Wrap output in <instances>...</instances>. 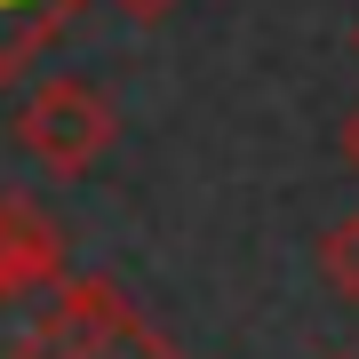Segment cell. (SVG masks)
I'll return each instance as SVG.
<instances>
[{"label":"cell","instance_id":"1","mask_svg":"<svg viewBox=\"0 0 359 359\" xmlns=\"http://www.w3.org/2000/svg\"><path fill=\"white\" fill-rule=\"evenodd\" d=\"M120 304L128 295L96 271H56V280L8 287L0 295V359H72Z\"/></svg>","mask_w":359,"mask_h":359},{"label":"cell","instance_id":"7","mask_svg":"<svg viewBox=\"0 0 359 359\" xmlns=\"http://www.w3.org/2000/svg\"><path fill=\"white\" fill-rule=\"evenodd\" d=\"M112 8H128V16H136V25H160V16H168V8H176V0H112Z\"/></svg>","mask_w":359,"mask_h":359},{"label":"cell","instance_id":"2","mask_svg":"<svg viewBox=\"0 0 359 359\" xmlns=\"http://www.w3.org/2000/svg\"><path fill=\"white\" fill-rule=\"evenodd\" d=\"M112 136H120V112H112L104 88H88V80H40V88L16 104V144H25L40 168H56V176H88V168L112 152Z\"/></svg>","mask_w":359,"mask_h":359},{"label":"cell","instance_id":"9","mask_svg":"<svg viewBox=\"0 0 359 359\" xmlns=\"http://www.w3.org/2000/svg\"><path fill=\"white\" fill-rule=\"evenodd\" d=\"M335 359H359V351H335Z\"/></svg>","mask_w":359,"mask_h":359},{"label":"cell","instance_id":"5","mask_svg":"<svg viewBox=\"0 0 359 359\" xmlns=\"http://www.w3.org/2000/svg\"><path fill=\"white\" fill-rule=\"evenodd\" d=\"M72 359H192V351H176V344H168V335L144 320L136 304H120V311H112V320H104Z\"/></svg>","mask_w":359,"mask_h":359},{"label":"cell","instance_id":"4","mask_svg":"<svg viewBox=\"0 0 359 359\" xmlns=\"http://www.w3.org/2000/svg\"><path fill=\"white\" fill-rule=\"evenodd\" d=\"M80 16V0H0V88L32 72V56L48 48Z\"/></svg>","mask_w":359,"mask_h":359},{"label":"cell","instance_id":"3","mask_svg":"<svg viewBox=\"0 0 359 359\" xmlns=\"http://www.w3.org/2000/svg\"><path fill=\"white\" fill-rule=\"evenodd\" d=\"M56 271H65V231L32 200H0V295L32 287V280H56Z\"/></svg>","mask_w":359,"mask_h":359},{"label":"cell","instance_id":"6","mask_svg":"<svg viewBox=\"0 0 359 359\" xmlns=\"http://www.w3.org/2000/svg\"><path fill=\"white\" fill-rule=\"evenodd\" d=\"M320 271L335 280V295H351V304H359V216H344V224L320 240Z\"/></svg>","mask_w":359,"mask_h":359},{"label":"cell","instance_id":"8","mask_svg":"<svg viewBox=\"0 0 359 359\" xmlns=\"http://www.w3.org/2000/svg\"><path fill=\"white\" fill-rule=\"evenodd\" d=\"M344 160L359 168V104H351V120H344Z\"/></svg>","mask_w":359,"mask_h":359}]
</instances>
